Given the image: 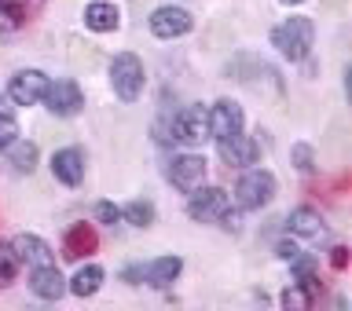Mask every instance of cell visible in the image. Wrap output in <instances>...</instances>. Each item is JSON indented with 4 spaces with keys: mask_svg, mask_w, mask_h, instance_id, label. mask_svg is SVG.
<instances>
[{
    "mask_svg": "<svg viewBox=\"0 0 352 311\" xmlns=\"http://www.w3.org/2000/svg\"><path fill=\"white\" fill-rule=\"evenodd\" d=\"M312 41H316V26H312V19H305V15H294V19H286L272 30V44L294 62L305 59L308 48H312Z\"/></svg>",
    "mask_w": 352,
    "mask_h": 311,
    "instance_id": "obj_1",
    "label": "cell"
},
{
    "mask_svg": "<svg viewBox=\"0 0 352 311\" xmlns=\"http://www.w3.org/2000/svg\"><path fill=\"white\" fill-rule=\"evenodd\" d=\"M275 191H279V183L268 169H246L235 183V202L239 209H264L275 198Z\"/></svg>",
    "mask_w": 352,
    "mask_h": 311,
    "instance_id": "obj_2",
    "label": "cell"
},
{
    "mask_svg": "<svg viewBox=\"0 0 352 311\" xmlns=\"http://www.w3.org/2000/svg\"><path fill=\"white\" fill-rule=\"evenodd\" d=\"M110 84H114V95L121 103H136L143 92V62L132 51L114 55V62H110Z\"/></svg>",
    "mask_w": 352,
    "mask_h": 311,
    "instance_id": "obj_3",
    "label": "cell"
},
{
    "mask_svg": "<svg viewBox=\"0 0 352 311\" xmlns=\"http://www.w3.org/2000/svg\"><path fill=\"white\" fill-rule=\"evenodd\" d=\"M44 106L52 110L55 117H77L85 106V95L81 88H77V81H70V77H55V81H48V88H44Z\"/></svg>",
    "mask_w": 352,
    "mask_h": 311,
    "instance_id": "obj_4",
    "label": "cell"
},
{
    "mask_svg": "<svg viewBox=\"0 0 352 311\" xmlns=\"http://www.w3.org/2000/svg\"><path fill=\"white\" fill-rule=\"evenodd\" d=\"M173 139H180L184 147H198V143L209 139V110L202 103L184 106L180 114L173 117Z\"/></svg>",
    "mask_w": 352,
    "mask_h": 311,
    "instance_id": "obj_5",
    "label": "cell"
},
{
    "mask_svg": "<svg viewBox=\"0 0 352 311\" xmlns=\"http://www.w3.org/2000/svg\"><path fill=\"white\" fill-rule=\"evenodd\" d=\"M206 158H198V154H180V158L169 161V169H165V176H169L173 187H180L184 194H191L195 187L206 183Z\"/></svg>",
    "mask_w": 352,
    "mask_h": 311,
    "instance_id": "obj_6",
    "label": "cell"
},
{
    "mask_svg": "<svg viewBox=\"0 0 352 311\" xmlns=\"http://www.w3.org/2000/svg\"><path fill=\"white\" fill-rule=\"evenodd\" d=\"M228 209V194L220 191V187H195L191 191V202H187V216L198 220V224H209V220H217L220 213Z\"/></svg>",
    "mask_w": 352,
    "mask_h": 311,
    "instance_id": "obj_7",
    "label": "cell"
},
{
    "mask_svg": "<svg viewBox=\"0 0 352 311\" xmlns=\"http://www.w3.org/2000/svg\"><path fill=\"white\" fill-rule=\"evenodd\" d=\"M220 143V158H224L228 165H235V169H246V165H257L261 158V147H264V139H261V132L257 136H231V139H217Z\"/></svg>",
    "mask_w": 352,
    "mask_h": 311,
    "instance_id": "obj_8",
    "label": "cell"
},
{
    "mask_svg": "<svg viewBox=\"0 0 352 311\" xmlns=\"http://www.w3.org/2000/svg\"><path fill=\"white\" fill-rule=\"evenodd\" d=\"M44 88H48V77L41 70H19L8 84V99L15 106H33L44 99Z\"/></svg>",
    "mask_w": 352,
    "mask_h": 311,
    "instance_id": "obj_9",
    "label": "cell"
},
{
    "mask_svg": "<svg viewBox=\"0 0 352 311\" xmlns=\"http://www.w3.org/2000/svg\"><path fill=\"white\" fill-rule=\"evenodd\" d=\"M187 30H191V15H187L184 8H176V4L154 8V15H151V33L154 37L176 41V37H184Z\"/></svg>",
    "mask_w": 352,
    "mask_h": 311,
    "instance_id": "obj_10",
    "label": "cell"
},
{
    "mask_svg": "<svg viewBox=\"0 0 352 311\" xmlns=\"http://www.w3.org/2000/svg\"><path fill=\"white\" fill-rule=\"evenodd\" d=\"M242 132V106L231 103V99H220V103L209 106V136L213 139H231Z\"/></svg>",
    "mask_w": 352,
    "mask_h": 311,
    "instance_id": "obj_11",
    "label": "cell"
},
{
    "mask_svg": "<svg viewBox=\"0 0 352 311\" xmlns=\"http://www.w3.org/2000/svg\"><path fill=\"white\" fill-rule=\"evenodd\" d=\"M184 271V260L180 257H162V260H151L147 268H136V282H147L154 290H165V286H173L180 279Z\"/></svg>",
    "mask_w": 352,
    "mask_h": 311,
    "instance_id": "obj_12",
    "label": "cell"
},
{
    "mask_svg": "<svg viewBox=\"0 0 352 311\" xmlns=\"http://www.w3.org/2000/svg\"><path fill=\"white\" fill-rule=\"evenodd\" d=\"M30 290H33V297H41V301H59L66 293V279L55 264H41V268H33V275H30Z\"/></svg>",
    "mask_w": 352,
    "mask_h": 311,
    "instance_id": "obj_13",
    "label": "cell"
},
{
    "mask_svg": "<svg viewBox=\"0 0 352 311\" xmlns=\"http://www.w3.org/2000/svg\"><path fill=\"white\" fill-rule=\"evenodd\" d=\"M52 172H55V180H59V183L77 187V183L85 180V154L77 150V147L55 150V158H52Z\"/></svg>",
    "mask_w": 352,
    "mask_h": 311,
    "instance_id": "obj_14",
    "label": "cell"
},
{
    "mask_svg": "<svg viewBox=\"0 0 352 311\" xmlns=\"http://www.w3.org/2000/svg\"><path fill=\"white\" fill-rule=\"evenodd\" d=\"M11 249H15V257L22 264H33V268H41V264H52V246L37 235H19L11 238Z\"/></svg>",
    "mask_w": 352,
    "mask_h": 311,
    "instance_id": "obj_15",
    "label": "cell"
},
{
    "mask_svg": "<svg viewBox=\"0 0 352 311\" xmlns=\"http://www.w3.org/2000/svg\"><path fill=\"white\" fill-rule=\"evenodd\" d=\"M286 231L297 235V238H316L319 231H323V216H319L316 209L301 205V209H294V213L286 216Z\"/></svg>",
    "mask_w": 352,
    "mask_h": 311,
    "instance_id": "obj_16",
    "label": "cell"
},
{
    "mask_svg": "<svg viewBox=\"0 0 352 311\" xmlns=\"http://www.w3.org/2000/svg\"><path fill=\"white\" fill-rule=\"evenodd\" d=\"M96 249V231L88 224H74L70 231H66V242H63V257L70 260H81L85 253Z\"/></svg>",
    "mask_w": 352,
    "mask_h": 311,
    "instance_id": "obj_17",
    "label": "cell"
},
{
    "mask_svg": "<svg viewBox=\"0 0 352 311\" xmlns=\"http://www.w3.org/2000/svg\"><path fill=\"white\" fill-rule=\"evenodd\" d=\"M118 22H121L118 8H114V4H103V0L88 4V11H85V26H88V30H96V33H110V30H118Z\"/></svg>",
    "mask_w": 352,
    "mask_h": 311,
    "instance_id": "obj_18",
    "label": "cell"
},
{
    "mask_svg": "<svg viewBox=\"0 0 352 311\" xmlns=\"http://www.w3.org/2000/svg\"><path fill=\"white\" fill-rule=\"evenodd\" d=\"M8 165L15 172H33L37 169V143H30V139H11V147H8Z\"/></svg>",
    "mask_w": 352,
    "mask_h": 311,
    "instance_id": "obj_19",
    "label": "cell"
},
{
    "mask_svg": "<svg viewBox=\"0 0 352 311\" xmlns=\"http://www.w3.org/2000/svg\"><path fill=\"white\" fill-rule=\"evenodd\" d=\"M99 286H103V268H99V264H88V268H81L74 275V282L66 286V290H70L74 297H92Z\"/></svg>",
    "mask_w": 352,
    "mask_h": 311,
    "instance_id": "obj_20",
    "label": "cell"
},
{
    "mask_svg": "<svg viewBox=\"0 0 352 311\" xmlns=\"http://www.w3.org/2000/svg\"><path fill=\"white\" fill-rule=\"evenodd\" d=\"M121 220H129L132 227H151L154 224V205L136 198V202H129L125 209H121Z\"/></svg>",
    "mask_w": 352,
    "mask_h": 311,
    "instance_id": "obj_21",
    "label": "cell"
},
{
    "mask_svg": "<svg viewBox=\"0 0 352 311\" xmlns=\"http://www.w3.org/2000/svg\"><path fill=\"white\" fill-rule=\"evenodd\" d=\"M19 268H22V260L15 257V249H11V242H0V290H4L8 282H15Z\"/></svg>",
    "mask_w": 352,
    "mask_h": 311,
    "instance_id": "obj_22",
    "label": "cell"
},
{
    "mask_svg": "<svg viewBox=\"0 0 352 311\" xmlns=\"http://www.w3.org/2000/svg\"><path fill=\"white\" fill-rule=\"evenodd\" d=\"M283 308L286 311H308V308H312V293H308L301 282H294L290 290L283 293Z\"/></svg>",
    "mask_w": 352,
    "mask_h": 311,
    "instance_id": "obj_23",
    "label": "cell"
},
{
    "mask_svg": "<svg viewBox=\"0 0 352 311\" xmlns=\"http://www.w3.org/2000/svg\"><path fill=\"white\" fill-rule=\"evenodd\" d=\"M290 161H294V169H301V172H312V169H316V154H312V147H308V143H294Z\"/></svg>",
    "mask_w": 352,
    "mask_h": 311,
    "instance_id": "obj_24",
    "label": "cell"
},
{
    "mask_svg": "<svg viewBox=\"0 0 352 311\" xmlns=\"http://www.w3.org/2000/svg\"><path fill=\"white\" fill-rule=\"evenodd\" d=\"M290 264H294V282H305L308 275L316 271V260H312V257H301V253H297Z\"/></svg>",
    "mask_w": 352,
    "mask_h": 311,
    "instance_id": "obj_25",
    "label": "cell"
},
{
    "mask_svg": "<svg viewBox=\"0 0 352 311\" xmlns=\"http://www.w3.org/2000/svg\"><path fill=\"white\" fill-rule=\"evenodd\" d=\"M96 220H99V224H118V220H121V209H118L114 202H99V205H96Z\"/></svg>",
    "mask_w": 352,
    "mask_h": 311,
    "instance_id": "obj_26",
    "label": "cell"
},
{
    "mask_svg": "<svg viewBox=\"0 0 352 311\" xmlns=\"http://www.w3.org/2000/svg\"><path fill=\"white\" fill-rule=\"evenodd\" d=\"M217 220H220V227H224V231H239L242 227V213H231V209H224Z\"/></svg>",
    "mask_w": 352,
    "mask_h": 311,
    "instance_id": "obj_27",
    "label": "cell"
},
{
    "mask_svg": "<svg viewBox=\"0 0 352 311\" xmlns=\"http://www.w3.org/2000/svg\"><path fill=\"white\" fill-rule=\"evenodd\" d=\"M15 136H19V132H15V121H0V150H8Z\"/></svg>",
    "mask_w": 352,
    "mask_h": 311,
    "instance_id": "obj_28",
    "label": "cell"
},
{
    "mask_svg": "<svg viewBox=\"0 0 352 311\" xmlns=\"http://www.w3.org/2000/svg\"><path fill=\"white\" fill-rule=\"evenodd\" d=\"M275 253H279V260H294L301 249H297L294 242H279V246H275Z\"/></svg>",
    "mask_w": 352,
    "mask_h": 311,
    "instance_id": "obj_29",
    "label": "cell"
},
{
    "mask_svg": "<svg viewBox=\"0 0 352 311\" xmlns=\"http://www.w3.org/2000/svg\"><path fill=\"white\" fill-rule=\"evenodd\" d=\"M330 264H334V268L341 271V268H345V264H349V249H345V246H338L334 253H330Z\"/></svg>",
    "mask_w": 352,
    "mask_h": 311,
    "instance_id": "obj_30",
    "label": "cell"
},
{
    "mask_svg": "<svg viewBox=\"0 0 352 311\" xmlns=\"http://www.w3.org/2000/svg\"><path fill=\"white\" fill-rule=\"evenodd\" d=\"M0 121H15V106H11L8 95H0Z\"/></svg>",
    "mask_w": 352,
    "mask_h": 311,
    "instance_id": "obj_31",
    "label": "cell"
},
{
    "mask_svg": "<svg viewBox=\"0 0 352 311\" xmlns=\"http://www.w3.org/2000/svg\"><path fill=\"white\" fill-rule=\"evenodd\" d=\"M283 4H301V0H283Z\"/></svg>",
    "mask_w": 352,
    "mask_h": 311,
    "instance_id": "obj_32",
    "label": "cell"
}]
</instances>
